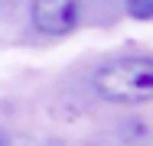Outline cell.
<instances>
[{"mask_svg": "<svg viewBox=\"0 0 153 146\" xmlns=\"http://www.w3.org/2000/svg\"><path fill=\"white\" fill-rule=\"evenodd\" d=\"M94 88L111 104H147L153 94V62L147 55H121L94 72Z\"/></svg>", "mask_w": 153, "mask_h": 146, "instance_id": "cell-1", "label": "cell"}, {"mask_svg": "<svg viewBox=\"0 0 153 146\" xmlns=\"http://www.w3.org/2000/svg\"><path fill=\"white\" fill-rule=\"evenodd\" d=\"M33 26L46 36H68L82 20V0H33Z\"/></svg>", "mask_w": 153, "mask_h": 146, "instance_id": "cell-2", "label": "cell"}, {"mask_svg": "<svg viewBox=\"0 0 153 146\" xmlns=\"http://www.w3.org/2000/svg\"><path fill=\"white\" fill-rule=\"evenodd\" d=\"M124 7H127V13L137 23H147L153 16V0H124Z\"/></svg>", "mask_w": 153, "mask_h": 146, "instance_id": "cell-3", "label": "cell"}, {"mask_svg": "<svg viewBox=\"0 0 153 146\" xmlns=\"http://www.w3.org/2000/svg\"><path fill=\"white\" fill-rule=\"evenodd\" d=\"M0 146H10V133H7L3 127H0Z\"/></svg>", "mask_w": 153, "mask_h": 146, "instance_id": "cell-4", "label": "cell"}]
</instances>
